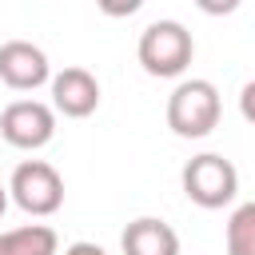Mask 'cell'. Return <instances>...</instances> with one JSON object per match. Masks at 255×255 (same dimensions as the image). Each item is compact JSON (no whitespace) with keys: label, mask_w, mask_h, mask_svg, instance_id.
<instances>
[{"label":"cell","mask_w":255,"mask_h":255,"mask_svg":"<svg viewBox=\"0 0 255 255\" xmlns=\"http://www.w3.org/2000/svg\"><path fill=\"white\" fill-rule=\"evenodd\" d=\"M4 211H8V187L0 183V219H4Z\"/></svg>","instance_id":"cell-13"},{"label":"cell","mask_w":255,"mask_h":255,"mask_svg":"<svg viewBox=\"0 0 255 255\" xmlns=\"http://www.w3.org/2000/svg\"><path fill=\"white\" fill-rule=\"evenodd\" d=\"M52 135H56V112L44 100H12L0 112V139L20 151H36L52 143Z\"/></svg>","instance_id":"cell-5"},{"label":"cell","mask_w":255,"mask_h":255,"mask_svg":"<svg viewBox=\"0 0 255 255\" xmlns=\"http://www.w3.org/2000/svg\"><path fill=\"white\" fill-rule=\"evenodd\" d=\"M8 199L36 219L56 215L64 207V179L48 159H24L8 179Z\"/></svg>","instance_id":"cell-4"},{"label":"cell","mask_w":255,"mask_h":255,"mask_svg":"<svg viewBox=\"0 0 255 255\" xmlns=\"http://www.w3.org/2000/svg\"><path fill=\"white\" fill-rule=\"evenodd\" d=\"M0 80L12 92H36L40 84H52V64L40 44L32 40H4L0 44Z\"/></svg>","instance_id":"cell-6"},{"label":"cell","mask_w":255,"mask_h":255,"mask_svg":"<svg viewBox=\"0 0 255 255\" xmlns=\"http://www.w3.org/2000/svg\"><path fill=\"white\" fill-rule=\"evenodd\" d=\"M239 116H243L247 124H255V80H247L243 92H239Z\"/></svg>","instance_id":"cell-11"},{"label":"cell","mask_w":255,"mask_h":255,"mask_svg":"<svg viewBox=\"0 0 255 255\" xmlns=\"http://www.w3.org/2000/svg\"><path fill=\"white\" fill-rule=\"evenodd\" d=\"M135 56H139V64H143L147 76L171 80V76H183L187 72L191 56H195V40H191V32L179 20H151L139 32Z\"/></svg>","instance_id":"cell-2"},{"label":"cell","mask_w":255,"mask_h":255,"mask_svg":"<svg viewBox=\"0 0 255 255\" xmlns=\"http://www.w3.org/2000/svg\"><path fill=\"white\" fill-rule=\"evenodd\" d=\"M227 255H255V199L239 203L227 219Z\"/></svg>","instance_id":"cell-10"},{"label":"cell","mask_w":255,"mask_h":255,"mask_svg":"<svg viewBox=\"0 0 255 255\" xmlns=\"http://www.w3.org/2000/svg\"><path fill=\"white\" fill-rule=\"evenodd\" d=\"M223 116V100H219V88L211 80H179L175 92L167 96V128L179 135V139H203L215 131Z\"/></svg>","instance_id":"cell-1"},{"label":"cell","mask_w":255,"mask_h":255,"mask_svg":"<svg viewBox=\"0 0 255 255\" xmlns=\"http://www.w3.org/2000/svg\"><path fill=\"white\" fill-rule=\"evenodd\" d=\"M100 108V80L88 68H64L52 76V112L68 120H84Z\"/></svg>","instance_id":"cell-7"},{"label":"cell","mask_w":255,"mask_h":255,"mask_svg":"<svg viewBox=\"0 0 255 255\" xmlns=\"http://www.w3.org/2000/svg\"><path fill=\"white\" fill-rule=\"evenodd\" d=\"M60 235L48 223H24L12 231H0V255H56Z\"/></svg>","instance_id":"cell-9"},{"label":"cell","mask_w":255,"mask_h":255,"mask_svg":"<svg viewBox=\"0 0 255 255\" xmlns=\"http://www.w3.org/2000/svg\"><path fill=\"white\" fill-rule=\"evenodd\" d=\"M120 247H124V255H179V235L171 223H163L155 215H139L124 227Z\"/></svg>","instance_id":"cell-8"},{"label":"cell","mask_w":255,"mask_h":255,"mask_svg":"<svg viewBox=\"0 0 255 255\" xmlns=\"http://www.w3.org/2000/svg\"><path fill=\"white\" fill-rule=\"evenodd\" d=\"M179 183H183V195L203 207V211H215V207H227L239 191V171L231 159H223L219 151H203V155H191L179 171Z\"/></svg>","instance_id":"cell-3"},{"label":"cell","mask_w":255,"mask_h":255,"mask_svg":"<svg viewBox=\"0 0 255 255\" xmlns=\"http://www.w3.org/2000/svg\"><path fill=\"white\" fill-rule=\"evenodd\" d=\"M64 255H108V251H104L100 243H88V239H80V243H72Z\"/></svg>","instance_id":"cell-12"}]
</instances>
